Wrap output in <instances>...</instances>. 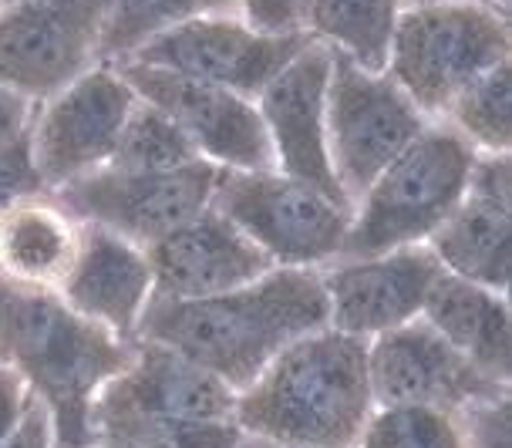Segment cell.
Listing matches in <instances>:
<instances>
[{
	"mask_svg": "<svg viewBox=\"0 0 512 448\" xmlns=\"http://www.w3.org/2000/svg\"><path fill=\"white\" fill-rule=\"evenodd\" d=\"M327 327L320 270L273 267L260 280L206 300L152 297L139 337L176 347L240 395L283 347Z\"/></svg>",
	"mask_w": 512,
	"mask_h": 448,
	"instance_id": "cell-1",
	"label": "cell"
},
{
	"mask_svg": "<svg viewBox=\"0 0 512 448\" xmlns=\"http://www.w3.org/2000/svg\"><path fill=\"white\" fill-rule=\"evenodd\" d=\"M371 415L368 344L320 327L236 395L233 422L277 448H358Z\"/></svg>",
	"mask_w": 512,
	"mask_h": 448,
	"instance_id": "cell-2",
	"label": "cell"
},
{
	"mask_svg": "<svg viewBox=\"0 0 512 448\" xmlns=\"http://www.w3.org/2000/svg\"><path fill=\"white\" fill-rule=\"evenodd\" d=\"M132 354L135 341L81 317L58 294L0 283V361L48 408L58 448H91V408Z\"/></svg>",
	"mask_w": 512,
	"mask_h": 448,
	"instance_id": "cell-3",
	"label": "cell"
},
{
	"mask_svg": "<svg viewBox=\"0 0 512 448\" xmlns=\"http://www.w3.org/2000/svg\"><path fill=\"white\" fill-rule=\"evenodd\" d=\"M512 61L509 7L489 0L405 4L388 48V78L428 122L496 64Z\"/></svg>",
	"mask_w": 512,
	"mask_h": 448,
	"instance_id": "cell-4",
	"label": "cell"
},
{
	"mask_svg": "<svg viewBox=\"0 0 512 448\" xmlns=\"http://www.w3.org/2000/svg\"><path fill=\"white\" fill-rule=\"evenodd\" d=\"M475 152L445 122H428L418 139L388 162L361 192L337 260L425 246L462 203Z\"/></svg>",
	"mask_w": 512,
	"mask_h": 448,
	"instance_id": "cell-5",
	"label": "cell"
},
{
	"mask_svg": "<svg viewBox=\"0 0 512 448\" xmlns=\"http://www.w3.org/2000/svg\"><path fill=\"white\" fill-rule=\"evenodd\" d=\"M209 206L250 236L273 267L290 270H320L334 263L351 223V209L341 199L277 169H219Z\"/></svg>",
	"mask_w": 512,
	"mask_h": 448,
	"instance_id": "cell-6",
	"label": "cell"
},
{
	"mask_svg": "<svg viewBox=\"0 0 512 448\" xmlns=\"http://www.w3.org/2000/svg\"><path fill=\"white\" fill-rule=\"evenodd\" d=\"M425 125L428 118L388 78V71L374 75L334 51L327 81V155L347 206L354 209L361 192L418 139Z\"/></svg>",
	"mask_w": 512,
	"mask_h": 448,
	"instance_id": "cell-7",
	"label": "cell"
},
{
	"mask_svg": "<svg viewBox=\"0 0 512 448\" xmlns=\"http://www.w3.org/2000/svg\"><path fill=\"white\" fill-rule=\"evenodd\" d=\"M115 0H14L0 4V81L41 105L102 61Z\"/></svg>",
	"mask_w": 512,
	"mask_h": 448,
	"instance_id": "cell-8",
	"label": "cell"
},
{
	"mask_svg": "<svg viewBox=\"0 0 512 448\" xmlns=\"http://www.w3.org/2000/svg\"><path fill=\"white\" fill-rule=\"evenodd\" d=\"M135 102L139 95L112 61H98L78 81L41 102L27 132V149L44 192L105 169Z\"/></svg>",
	"mask_w": 512,
	"mask_h": 448,
	"instance_id": "cell-9",
	"label": "cell"
},
{
	"mask_svg": "<svg viewBox=\"0 0 512 448\" xmlns=\"http://www.w3.org/2000/svg\"><path fill=\"white\" fill-rule=\"evenodd\" d=\"M216 179L219 169L206 159L172 172L98 169L85 179L54 189L51 196L78 223L102 226L149 250L155 240L189 223L213 203Z\"/></svg>",
	"mask_w": 512,
	"mask_h": 448,
	"instance_id": "cell-10",
	"label": "cell"
},
{
	"mask_svg": "<svg viewBox=\"0 0 512 448\" xmlns=\"http://www.w3.org/2000/svg\"><path fill=\"white\" fill-rule=\"evenodd\" d=\"M142 102L162 108L182 135L192 142L199 159L216 169L233 172H270L277 169L267 125L253 98L206 85V81L149 68L139 61H112Z\"/></svg>",
	"mask_w": 512,
	"mask_h": 448,
	"instance_id": "cell-11",
	"label": "cell"
},
{
	"mask_svg": "<svg viewBox=\"0 0 512 448\" xmlns=\"http://www.w3.org/2000/svg\"><path fill=\"white\" fill-rule=\"evenodd\" d=\"M310 41L314 38L307 31L270 38V34H256L253 27H246L236 14H206L155 34L122 61L176 71V75L236 91L256 102L267 81Z\"/></svg>",
	"mask_w": 512,
	"mask_h": 448,
	"instance_id": "cell-12",
	"label": "cell"
},
{
	"mask_svg": "<svg viewBox=\"0 0 512 448\" xmlns=\"http://www.w3.org/2000/svg\"><path fill=\"white\" fill-rule=\"evenodd\" d=\"M368 384L374 408L428 405L465 411L509 395L506 381L472 368L422 317L368 341Z\"/></svg>",
	"mask_w": 512,
	"mask_h": 448,
	"instance_id": "cell-13",
	"label": "cell"
},
{
	"mask_svg": "<svg viewBox=\"0 0 512 448\" xmlns=\"http://www.w3.org/2000/svg\"><path fill=\"white\" fill-rule=\"evenodd\" d=\"M438 260L428 246H405L358 260L320 267L327 297V327L337 334L374 341L422 317L425 297L438 280Z\"/></svg>",
	"mask_w": 512,
	"mask_h": 448,
	"instance_id": "cell-14",
	"label": "cell"
},
{
	"mask_svg": "<svg viewBox=\"0 0 512 448\" xmlns=\"http://www.w3.org/2000/svg\"><path fill=\"white\" fill-rule=\"evenodd\" d=\"M334 51L324 41H310L267 81L256 95V108L267 125L277 172L324 189L341 199L327 155V81ZM347 206V203H344ZM351 209V206H347Z\"/></svg>",
	"mask_w": 512,
	"mask_h": 448,
	"instance_id": "cell-15",
	"label": "cell"
},
{
	"mask_svg": "<svg viewBox=\"0 0 512 448\" xmlns=\"http://www.w3.org/2000/svg\"><path fill=\"white\" fill-rule=\"evenodd\" d=\"M145 253L152 263L155 297L162 300L219 297L273 270L267 253L213 206L155 240Z\"/></svg>",
	"mask_w": 512,
	"mask_h": 448,
	"instance_id": "cell-16",
	"label": "cell"
},
{
	"mask_svg": "<svg viewBox=\"0 0 512 448\" xmlns=\"http://www.w3.org/2000/svg\"><path fill=\"white\" fill-rule=\"evenodd\" d=\"M95 408L199 418V422H233L236 391L199 361L179 354L176 347L135 337L132 364L115 381L105 384Z\"/></svg>",
	"mask_w": 512,
	"mask_h": 448,
	"instance_id": "cell-17",
	"label": "cell"
},
{
	"mask_svg": "<svg viewBox=\"0 0 512 448\" xmlns=\"http://www.w3.org/2000/svg\"><path fill=\"white\" fill-rule=\"evenodd\" d=\"M58 297L115 337L135 341L145 310L155 297L149 253L112 230L81 223L78 260Z\"/></svg>",
	"mask_w": 512,
	"mask_h": 448,
	"instance_id": "cell-18",
	"label": "cell"
},
{
	"mask_svg": "<svg viewBox=\"0 0 512 448\" xmlns=\"http://www.w3.org/2000/svg\"><path fill=\"white\" fill-rule=\"evenodd\" d=\"M81 223L51 192L17 199L0 213V283L58 294L78 260Z\"/></svg>",
	"mask_w": 512,
	"mask_h": 448,
	"instance_id": "cell-19",
	"label": "cell"
},
{
	"mask_svg": "<svg viewBox=\"0 0 512 448\" xmlns=\"http://www.w3.org/2000/svg\"><path fill=\"white\" fill-rule=\"evenodd\" d=\"M422 320L445 344H452L472 368L512 384L509 294L442 270L425 297Z\"/></svg>",
	"mask_w": 512,
	"mask_h": 448,
	"instance_id": "cell-20",
	"label": "cell"
},
{
	"mask_svg": "<svg viewBox=\"0 0 512 448\" xmlns=\"http://www.w3.org/2000/svg\"><path fill=\"white\" fill-rule=\"evenodd\" d=\"M428 250L452 277L509 294L512 283V203L465 189L462 203L428 236Z\"/></svg>",
	"mask_w": 512,
	"mask_h": 448,
	"instance_id": "cell-21",
	"label": "cell"
},
{
	"mask_svg": "<svg viewBox=\"0 0 512 448\" xmlns=\"http://www.w3.org/2000/svg\"><path fill=\"white\" fill-rule=\"evenodd\" d=\"M405 0H307V34L364 71H384Z\"/></svg>",
	"mask_w": 512,
	"mask_h": 448,
	"instance_id": "cell-22",
	"label": "cell"
},
{
	"mask_svg": "<svg viewBox=\"0 0 512 448\" xmlns=\"http://www.w3.org/2000/svg\"><path fill=\"white\" fill-rule=\"evenodd\" d=\"M91 445L102 448H240L243 428L236 422L142 415V411H91Z\"/></svg>",
	"mask_w": 512,
	"mask_h": 448,
	"instance_id": "cell-23",
	"label": "cell"
},
{
	"mask_svg": "<svg viewBox=\"0 0 512 448\" xmlns=\"http://www.w3.org/2000/svg\"><path fill=\"white\" fill-rule=\"evenodd\" d=\"M459 139L472 145L475 155L512 152V61L496 64L445 108L438 118Z\"/></svg>",
	"mask_w": 512,
	"mask_h": 448,
	"instance_id": "cell-24",
	"label": "cell"
},
{
	"mask_svg": "<svg viewBox=\"0 0 512 448\" xmlns=\"http://www.w3.org/2000/svg\"><path fill=\"white\" fill-rule=\"evenodd\" d=\"M199 162V152L172 118L149 102H135L105 169L115 172H172Z\"/></svg>",
	"mask_w": 512,
	"mask_h": 448,
	"instance_id": "cell-25",
	"label": "cell"
},
{
	"mask_svg": "<svg viewBox=\"0 0 512 448\" xmlns=\"http://www.w3.org/2000/svg\"><path fill=\"white\" fill-rule=\"evenodd\" d=\"M206 14H236V0H115L102 34V61H122L155 34Z\"/></svg>",
	"mask_w": 512,
	"mask_h": 448,
	"instance_id": "cell-26",
	"label": "cell"
},
{
	"mask_svg": "<svg viewBox=\"0 0 512 448\" xmlns=\"http://www.w3.org/2000/svg\"><path fill=\"white\" fill-rule=\"evenodd\" d=\"M358 448H472L462 411L428 405L374 408Z\"/></svg>",
	"mask_w": 512,
	"mask_h": 448,
	"instance_id": "cell-27",
	"label": "cell"
},
{
	"mask_svg": "<svg viewBox=\"0 0 512 448\" xmlns=\"http://www.w3.org/2000/svg\"><path fill=\"white\" fill-rule=\"evenodd\" d=\"M236 17L256 34H270V38L304 34L307 0H236Z\"/></svg>",
	"mask_w": 512,
	"mask_h": 448,
	"instance_id": "cell-28",
	"label": "cell"
},
{
	"mask_svg": "<svg viewBox=\"0 0 512 448\" xmlns=\"http://www.w3.org/2000/svg\"><path fill=\"white\" fill-rule=\"evenodd\" d=\"M38 192H44V186H41L38 169H34V162H31L27 139L0 149V213H4L7 206H14L17 199L38 196Z\"/></svg>",
	"mask_w": 512,
	"mask_h": 448,
	"instance_id": "cell-29",
	"label": "cell"
},
{
	"mask_svg": "<svg viewBox=\"0 0 512 448\" xmlns=\"http://www.w3.org/2000/svg\"><path fill=\"white\" fill-rule=\"evenodd\" d=\"M472 448H512L509 445V395L492 398L462 411Z\"/></svg>",
	"mask_w": 512,
	"mask_h": 448,
	"instance_id": "cell-30",
	"label": "cell"
},
{
	"mask_svg": "<svg viewBox=\"0 0 512 448\" xmlns=\"http://www.w3.org/2000/svg\"><path fill=\"white\" fill-rule=\"evenodd\" d=\"M31 388L21 378V371L11 368L7 361H0V442H7L17 425L24 422L27 408H31Z\"/></svg>",
	"mask_w": 512,
	"mask_h": 448,
	"instance_id": "cell-31",
	"label": "cell"
},
{
	"mask_svg": "<svg viewBox=\"0 0 512 448\" xmlns=\"http://www.w3.org/2000/svg\"><path fill=\"white\" fill-rule=\"evenodd\" d=\"M34 112H38V105L27 102L24 95H17L14 88H7L4 81H0V149L27 139Z\"/></svg>",
	"mask_w": 512,
	"mask_h": 448,
	"instance_id": "cell-32",
	"label": "cell"
},
{
	"mask_svg": "<svg viewBox=\"0 0 512 448\" xmlns=\"http://www.w3.org/2000/svg\"><path fill=\"white\" fill-rule=\"evenodd\" d=\"M0 448H58L51 415L38 398L31 401V408H27L24 422L17 425V432L7 442H0Z\"/></svg>",
	"mask_w": 512,
	"mask_h": 448,
	"instance_id": "cell-33",
	"label": "cell"
},
{
	"mask_svg": "<svg viewBox=\"0 0 512 448\" xmlns=\"http://www.w3.org/2000/svg\"><path fill=\"white\" fill-rule=\"evenodd\" d=\"M240 448H277V445H267V442H256V438H246L243 435V445Z\"/></svg>",
	"mask_w": 512,
	"mask_h": 448,
	"instance_id": "cell-34",
	"label": "cell"
},
{
	"mask_svg": "<svg viewBox=\"0 0 512 448\" xmlns=\"http://www.w3.org/2000/svg\"><path fill=\"white\" fill-rule=\"evenodd\" d=\"M405 4H435V0H405ZM489 4H499V7H509V0H489Z\"/></svg>",
	"mask_w": 512,
	"mask_h": 448,
	"instance_id": "cell-35",
	"label": "cell"
},
{
	"mask_svg": "<svg viewBox=\"0 0 512 448\" xmlns=\"http://www.w3.org/2000/svg\"><path fill=\"white\" fill-rule=\"evenodd\" d=\"M0 4H14V0H0Z\"/></svg>",
	"mask_w": 512,
	"mask_h": 448,
	"instance_id": "cell-36",
	"label": "cell"
},
{
	"mask_svg": "<svg viewBox=\"0 0 512 448\" xmlns=\"http://www.w3.org/2000/svg\"><path fill=\"white\" fill-rule=\"evenodd\" d=\"M91 448H102V445H91Z\"/></svg>",
	"mask_w": 512,
	"mask_h": 448,
	"instance_id": "cell-37",
	"label": "cell"
}]
</instances>
